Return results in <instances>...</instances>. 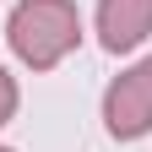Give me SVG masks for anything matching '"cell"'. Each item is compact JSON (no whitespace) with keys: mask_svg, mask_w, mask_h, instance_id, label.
<instances>
[{"mask_svg":"<svg viewBox=\"0 0 152 152\" xmlns=\"http://www.w3.org/2000/svg\"><path fill=\"white\" fill-rule=\"evenodd\" d=\"M6 44L22 65L54 71L65 54L82 44V11L71 0H22L6 22Z\"/></svg>","mask_w":152,"mask_h":152,"instance_id":"cell-1","label":"cell"},{"mask_svg":"<svg viewBox=\"0 0 152 152\" xmlns=\"http://www.w3.org/2000/svg\"><path fill=\"white\" fill-rule=\"evenodd\" d=\"M103 125L114 141H136L152 130V54L120 71L103 92Z\"/></svg>","mask_w":152,"mask_h":152,"instance_id":"cell-2","label":"cell"},{"mask_svg":"<svg viewBox=\"0 0 152 152\" xmlns=\"http://www.w3.org/2000/svg\"><path fill=\"white\" fill-rule=\"evenodd\" d=\"M152 33V0H98V38L103 49L125 54Z\"/></svg>","mask_w":152,"mask_h":152,"instance_id":"cell-3","label":"cell"},{"mask_svg":"<svg viewBox=\"0 0 152 152\" xmlns=\"http://www.w3.org/2000/svg\"><path fill=\"white\" fill-rule=\"evenodd\" d=\"M11 114H16V82H11L6 71H0V125H6Z\"/></svg>","mask_w":152,"mask_h":152,"instance_id":"cell-4","label":"cell"},{"mask_svg":"<svg viewBox=\"0 0 152 152\" xmlns=\"http://www.w3.org/2000/svg\"><path fill=\"white\" fill-rule=\"evenodd\" d=\"M0 152H11V147H0Z\"/></svg>","mask_w":152,"mask_h":152,"instance_id":"cell-5","label":"cell"}]
</instances>
